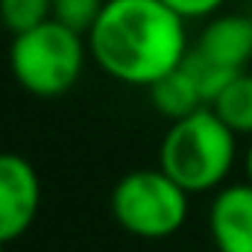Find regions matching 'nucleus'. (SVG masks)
<instances>
[{
    "label": "nucleus",
    "mask_w": 252,
    "mask_h": 252,
    "mask_svg": "<svg viewBox=\"0 0 252 252\" xmlns=\"http://www.w3.org/2000/svg\"><path fill=\"white\" fill-rule=\"evenodd\" d=\"M217 118L229 126L235 135L252 138V73L241 70L211 103Z\"/></svg>",
    "instance_id": "9"
},
{
    "label": "nucleus",
    "mask_w": 252,
    "mask_h": 252,
    "mask_svg": "<svg viewBox=\"0 0 252 252\" xmlns=\"http://www.w3.org/2000/svg\"><path fill=\"white\" fill-rule=\"evenodd\" d=\"M185 24L161 0H106L85 41L112 79L150 88L185 62L190 50Z\"/></svg>",
    "instance_id": "1"
},
{
    "label": "nucleus",
    "mask_w": 252,
    "mask_h": 252,
    "mask_svg": "<svg viewBox=\"0 0 252 252\" xmlns=\"http://www.w3.org/2000/svg\"><path fill=\"white\" fill-rule=\"evenodd\" d=\"M161 3L170 6L185 21H199V18H214L226 0H161Z\"/></svg>",
    "instance_id": "12"
},
{
    "label": "nucleus",
    "mask_w": 252,
    "mask_h": 252,
    "mask_svg": "<svg viewBox=\"0 0 252 252\" xmlns=\"http://www.w3.org/2000/svg\"><path fill=\"white\" fill-rule=\"evenodd\" d=\"M208 235L217 252H252V182H235L214 190Z\"/></svg>",
    "instance_id": "6"
},
{
    "label": "nucleus",
    "mask_w": 252,
    "mask_h": 252,
    "mask_svg": "<svg viewBox=\"0 0 252 252\" xmlns=\"http://www.w3.org/2000/svg\"><path fill=\"white\" fill-rule=\"evenodd\" d=\"M190 50L223 70H247L252 62V15H214Z\"/></svg>",
    "instance_id": "7"
},
{
    "label": "nucleus",
    "mask_w": 252,
    "mask_h": 252,
    "mask_svg": "<svg viewBox=\"0 0 252 252\" xmlns=\"http://www.w3.org/2000/svg\"><path fill=\"white\" fill-rule=\"evenodd\" d=\"M41 208V179L18 153H0V244L30 232Z\"/></svg>",
    "instance_id": "5"
},
{
    "label": "nucleus",
    "mask_w": 252,
    "mask_h": 252,
    "mask_svg": "<svg viewBox=\"0 0 252 252\" xmlns=\"http://www.w3.org/2000/svg\"><path fill=\"white\" fill-rule=\"evenodd\" d=\"M190 193L161 167L132 170L112 190V214L118 226L141 241L173 238L188 220Z\"/></svg>",
    "instance_id": "4"
},
{
    "label": "nucleus",
    "mask_w": 252,
    "mask_h": 252,
    "mask_svg": "<svg viewBox=\"0 0 252 252\" xmlns=\"http://www.w3.org/2000/svg\"><path fill=\"white\" fill-rule=\"evenodd\" d=\"M147 91H150L153 109H156L161 118H167L170 124L188 118V115H193L196 109L205 106V100H202V94H199L193 76H190L182 64H179L176 70L164 73L161 79H156Z\"/></svg>",
    "instance_id": "8"
},
{
    "label": "nucleus",
    "mask_w": 252,
    "mask_h": 252,
    "mask_svg": "<svg viewBox=\"0 0 252 252\" xmlns=\"http://www.w3.org/2000/svg\"><path fill=\"white\" fill-rule=\"evenodd\" d=\"M244 164H247V182H252V138H250V147H247V158H244Z\"/></svg>",
    "instance_id": "13"
},
{
    "label": "nucleus",
    "mask_w": 252,
    "mask_h": 252,
    "mask_svg": "<svg viewBox=\"0 0 252 252\" xmlns=\"http://www.w3.org/2000/svg\"><path fill=\"white\" fill-rule=\"evenodd\" d=\"M3 247H6V244H0V252H3Z\"/></svg>",
    "instance_id": "14"
},
{
    "label": "nucleus",
    "mask_w": 252,
    "mask_h": 252,
    "mask_svg": "<svg viewBox=\"0 0 252 252\" xmlns=\"http://www.w3.org/2000/svg\"><path fill=\"white\" fill-rule=\"evenodd\" d=\"M53 15V0H0V24L12 35H21Z\"/></svg>",
    "instance_id": "10"
},
{
    "label": "nucleus",
    "mask_w": 252,
    "mask_h": 252,
    "mask_svg": "<svg viewBox=\"0 0 252 252\" xmlns=\"http://www.w3.org/2000/svg\"><path fill=\"white\" fill-rule=\"evenodd\" d=\"M106 0H53V21H59L62 27L79 32V35H88L91 27L97 24L100 12H103Z\"/></svg>",
    "instance_id": "11"
},
{
    "label": "nucleus",
    "mask_w": 252,
    "mask_h": 252,
    "mask_svg": "<svg viewBox=\"0 0 252 252\" xmlns=\"http://www.w3.org/2000/svg\"><path fill=\"white\" fill-rule=\"evenodd\" d=\"M91 59L85 35L62 27L59 21H44L21 35H12L9 67L24 91L32 97H62L79 79Z\"/></svg>",
    "instance_id": "3"
},
{
    "label": "nucleus",
    "mask_w": 252,
    "mask_h": 252,
    "mask_svg": "<svg viewBox=\"0 0 252 252\" xmlns=\"http://www.w3.org/2000/svg\"><path fill=\"white\" fill-rule=\"evenodd\" d=\"M238 158V135L211 106L173 121L158 147V167L188 193H211L226 185Z\"/></svg>",
    "instance_id": "2"
}]
</instances>
